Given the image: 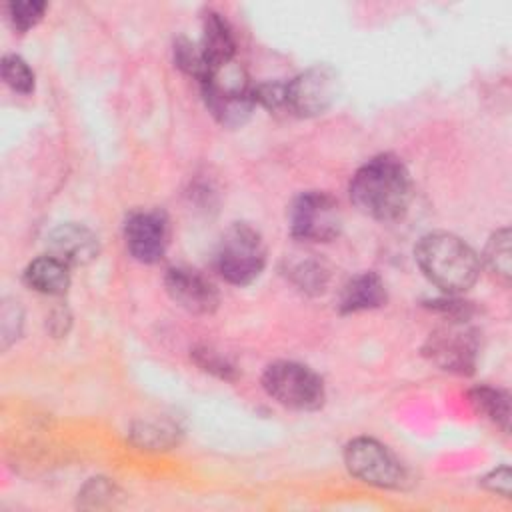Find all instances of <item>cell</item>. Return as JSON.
Listing matches in <instances>:
<instances>
[{
  "instance_id": "603a6c76",
  "label": "cell",
  "mask_w": 512,
  "mask_h": 512,
  "mask_svg": "<svg viewBox=\"0 0 512 512\" xmlns=\"http://www.w3.org/2000/svg\"><path fill=\"white\" fill-rule=\"evenodd\" d=\"M116 494V488H114V484L112 482H108V480H104V478H92L86 486H84V490H82V498L84 500H88V504L86 506H102V502H110L112 498L110 496H114Z\"/></svg>"
},
{
  "instance_id": "7c38bea8",
  "label": "cell",
  "mask_w": 512,
  "mask_h": 512,
  "mask_svg": "<svg viewBox=\"0 0 512 512\" xmlns=\"http://www.w3.org/2000/svg\"><path fill=\"white\" fill-rule=\"evenodd\" d=\"M50 254L66 262L68 266H84L98 256L96 234L82 224H60L48 236Z\"/></svg>"
},
{
  "instance_id": "277c9868",
  "label": "cell",
  "mask_w": 512,
  "mask_h": 512,
  "mask_svg": "<svg viewBox=\"0 0 512 512\" xmlns=\"http://www.w3.org/2000/svg\"><path fill=\"white\" fill-rule=\"evenodd\" d=\"M264 264L266 248L262 236L244 222H234L228 226L214 254L218 274L230 284L244 286L260 276Z\"/></svg>"
},
{
  "instance_id": "7402d4cb",
  "label": "cell",
  "mask_w": 512,
  "mask_h": 512,
  "mask_svg": "<svg viewBox=\"0 0 512 512\" xmlns=\"http://www.w3.org/2000/svg\"><path fill=\"white\" fill-rule=\"evenodd\" d=\"M294 278L304 290H322L326 284V270L318 262H302L294 268Z\"/></svg>"
},
{
  "instance_id": "44dd1931",
  "label": "cell",
  "mask_w": 512,
  "mask_h": 512,
  "mask_svg": "<svg viewBox=\"0 0 512 512\" xmlns=\"http://www.w3.org/2000/svg\"><path fill=\"white\" fill-rule=\"evenodd\" d=\"M254 102L272 112L286 110V84L264 82V84L254 86Z\"/></svg>"
},
{
  "instance_id": "5b68a950",
  "label": "cell",
  "mask_w": 512,
  "mask_h": 512,
  "mask_svg": "<svg viewBox=\"0 0 512 512\" xmlns=\"http://www.w3.org/2000/svg\"><path fill=\"white\" fill-rule=\"evenodd\" d=\"M262 386L270 398L292 410H318L326 392L322 378L304 364L280 360L264 370Z\"/></svg>"
},
{
  "instance_id": "4fadbf2b",
  "label": "cell",
  "mask_w": 512,
  "mask_h": 512,
  "mask_svg": "<svg viewBox=\"0 0 512 512\" xmlns=\"http://www.w3.org/2000/svg\"><path fill=\"white\" fill-rule=\"evenodd\" d=\"M198 50H200V56L204 62V78L218 66L234 60L236 44H234L232 30H230L228 22L218 12L208 10L204 14L202 38H200Z\"/></svg>"
},
{
  "instance_id": "9a60e30c",
  "label": "cell",
  "mask_w": 512,
  "mask_h": 512,
  "mask_svg": "<svg viewBox=\"0 0 512 512\" xmlns=\"http://www.w3.org/2000/svg\"><path fill=\"white\" fill-rule=\"evenodd\" d=\"M24 282L40 294L60 296L70 286V266L52 254L40 256L26 266Z\"/></svg>"
},
{
  "instance_id": "7a4b0ae2",
  "label": "cell",
  "mask_w": 512,
  "mask_h": 512,
  "mask_svg": "<svg viewBox=\"0 0 512 512\" xmlns=\"http://www.w3.org/2000/svg\"><path fill=\"white\" fill-rule=\"evenodd\" d=\"M414 254L424 276L446 294L472 288L480 274L476 252L450 232H430L422 236Z\"/></svg>"
},
{
  "instance_id": "cb8c5ba5",
  "label": "cell",
  "mask_w": 512,
  "mask_h": 512,
  "mask_svg": "<svg viewBox=\"0 0 512 512\" xmlns=\"http://www.w3.org/2000/svg\"><path fill=\"white\" fill-rule=\"evenodd\" d=\"M196 362L204 368V370H210V372H214V374H218V376H222V378H228L230 376V372H232V366L224 360V358H220V356H216L212 350H196Z\"/></svg>"
},
{
  "instance_id": "2e32d148",
  "label": "cell",
  "mask_w": 512,
  "mask_h": 512,
  "mask_svg": "<svg viewBox=\"0 0 512 512\" xmlns=\"http://www.w3.org/2000/svg\"><path fill=\"white\" fill-rule=\"evenodd\" d=\"M470 404L478 414L498 424L502 430H508L510 424V396L500 388L478 386L470 390Z\"/></svg>"
},
{
  "instance_id": "d4e9b609",
  "label": "cell",
  "mask_w": 512,
  "mask_h": 512,
  "mask_svg": "<svg viewBox=\"0 0 512 512\" xmlns=\"http://www.w3.org/2000/svg\"><path fill=\"white\" fill-rule=\"evenodd\" d=\"M482 486L488 488L490 492L502 494V496H510V468L508 466H500L496 470H492L490 474H486L482 478Z\"/></svg>"
},
{
  "instance_id": "9c48e42d",
  "label": "cell",
  "mask_w": 512,
  "mask_h": 512,
  "mask_svg": "<svg viewBox=\"0 0 512 512\" xmlns=\"http://www.w3.org/2000/svg\"><path fill=\"white\" fill-rule=\"evenodd\" d=\"M338 76L330 66H312L286 84V110L296 116H318L330 108Z\"/></svg>"
},
{
  "instance_id": "8992f818",
  "label": "cell",
  "mask_w": 512,
  "mask_h": 512,
  "mask_svg": "<svg viewBox=\"0 0 512 512\" xmlns=\"http://www.w3.org/2000/svg\"><path fill=\"white\" fill-rule=\"evenodd\" d=\"M288 224L292 236L298 240L328 242L340 234L342 212L334 196L312 190L292 202Z\"/></svg>"
},
{
  "instance_id": "d6986e66",
  "label": "cell",
  "mask_w": 512,
  "mask_h": 512,
  "mask_svg": "<svg viewBox=\"0 0 512 512\" xmlns=\"http://www.w3.org/2000/svg\"><path fill=\"white\" fill-rule=\"evenodd\" d=\"M2 78L18 94H30L34 90V72L16 54H6L2 58Z\"/></svg>"
},
{
  "instance_id": "ba28073f",
  "label": "cell",
  "mask_w": 512,
  "mask_h": 512,
  "mask_svg": "<svg viewBox=\"0 0 512 512\" xmlns=\"http://www.w3.org/2000/svg\"><path fill=\"white\" fill-rule=\"evenodd\" d=\"M344 462L352 476L378 488H402L406 470L398 458L374 438H354L344 448Z\"/></svg>"
},
{
  "instance_id": "ffe728a7",
  "label": "cell",
  "mask_w": 512,
  "mask_h": 512,
  "mask_svg": "<svg viewBox=\"0 0 512 512\" xmlns=\"http://www.w3.org/2000/svg\"><path fill=\"white\" fill-rule=\"evenodd\" d=\"M44 12H46V2H40V0H18L8 4L10 22L18 32H26L34 28L42 20Z\"/></svg>"
},
{
  "instance_id": "52a82bcc",
  "label": "cell",
  "mask_w": 512,
  "mask_h": 512,
  "mask_svg": "<svg viewBox=\"0 0 512 512\" xmlns=\"http://www.w3.org/2000/svg\"><path fill=\"white\" fill-rule=\"evenodd\" d=\"M424 356L438 368L454 374H472L478 358V336L464 320H446L426 344Z\"/></svg>"
},
{
  "instance_id": "6da1fadb",
  "label": "cell",
  "mask_w": 512,
  "mask_h": 512,
  "mask_svg": "<svg viewBox=\"0 0 512 512\" xmlns=\"http://www.w3.org/2000/svg\"><path fill=\"white\" fill-rule=\"evenodd\" d=\"M410 174L392 154L370 158L350 182V200L366 216L382 222L400 218L410 202Z\"/></svg>"
},
{
  "instance_id": "8fae6325",
  "label": "cell",
  "mask_w": 512,
  "mask_h": 512,
  "mask_svg": "<svg viewBox=\"0 0 512 512\" xmlns=\"http://www.w3.org/2000/svg\"><path fill=\"white\" fill-rule=\"evenodd\" d=\"M124 236H126V246L136 260L144 264H154L166 252V244H168L166 218L160 212H134L126 220Z\"/></svg>"
},
{
  "instance_id": "ac0fdd59",
  "label": "cell",
  "mask_w": 512,
  "mask_h": 512,
  "mask_svg": "<svg viewBox=\"0 0 512 512\" xmlns=\"http://www.w3.org/2000/svg\"><path fill=\"white\" fill-rule=\"evenodd\" d=\"M132 438L146 448H166L178 440V428L170 422H138L132 428Z\"/></svg>"
},
{
  "instance_id": "5bb4252c",
  "label": "cell",
  "mask_w": 512,
  "mask_h": 512,
  "mask_svg": "<svg viewBox=\"0 0 512 512\" xmlns=\"http://www.w3.org/2000/svg\"><path fill=\"white\" fill-rule=\"evenodd\" d=\"M384 302H386V288L382 278L374 272H362L344 284L340 292L338 308L340 312L350 314V312L378 308Z\"/></svg>"
},
{
  "instance_id": "30bf717a",
  "label": "cell",
  "mask_w": 512,
  "mask_h": 512,
  "mask_svg": "<svg viewBox=\"0 0 512 512\" xmlns=\"http://www.w3.org/2000/svg\"><path fill=\"white\" fill-rule=\"evenodd\" d=\"M164 286L170 298L188 312L210 314L218 306V290L194 268L174 266L164 276Z\"/></svg>"
},
{
  "instance_id": "e0dca14e",
  "label": "cell",
  "mask_w": 512,
  "mask_h": 512,
  "mask_svg": "<svg viewBox=\"0 0 512 512\" xmlns=\"http://www.w3.org/2000/svg\"><path fill=\"white\" fill-rule=\"evenodd\" d=\"M484 262L488 270L502 282H508L512 276V256H510V230L502 228L496 230L486 248H484Z\"/></svg>"
},
{
  "instance_id": "3957f363",
  "label": "cell",
  "mask_w": 512,
  "mask_h": 512,
  "mask_svg": "<svg viewBox=\"0 0 512 512\" xmlns=\"http://www.w3.org/2000/svg\"><path fill=\"white\" fill-rule=\"evenodd\" d=\"M202 84V94L210 114L228 128L244 124L254 108V86L234 60L212 70Z\"/></svg>"
}]
</instances>
